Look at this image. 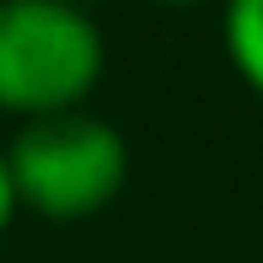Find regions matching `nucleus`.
<instances>
[{
    "mask_svg": "<svg viewBox=\"0 0 263 263\" xmlns=\"http://www.w3.org/2000/svg\"><path fill=\"white\" fill-rule=\"evenodd\" d=\"M107 76V38L76 0H0V113L38 124L76 113Z\"/></svg>",
    "mask_w": 263,
    "mask_h": 263,
    "instance_id": "nucleus-1",
    "label": "nucleus"
},
{
    "mask_svg": "<svg viewBox=\"0 0 263 263\" xmlns=\"http://www.w3.org/2000/svg\"><path fill=\"white\" fill-rule=\"evenodd\" d=\"M6 161L22 215H38L54 226L102 215L129 188V166H135L124 129L86 107L22 124L6 145Z\"/></svg>",
    "mask_w": 263,
    "mask_h": 263,
    "instance_id": "nucleus-2",
    "label": "nucleus"
},
{
    "mask_svg": "<svg viewBox=\"0 0 263 263\" xmlns=\"http://www.w3.org/2000/svg\"><path fill=\"white\" fill-rule=\"evenodd\" d=\"M220 43L236 81L263 97V0H220Z\"/></svg>",
    "mask_w": 263,
    "mask_h": 263,
    "instance_id": "nucleus-3",
    "label": "nucleus"
},
{
    "mask_svg": "<svg viewBox=\"0 0 263 263\" xmlns=\"http://www.w3.org/2000/svg\"><path fill=\"white\" fill-rule=\"evenodd\" d=\"M22 220V199H16V183H11V161H6V145H0V236Z\"/></svg>",
    "mask_w": 263,
    "mask_h": 263,
    "instance_id": "nucleus-4",
    "label": "nucleus"
},
{
    "mask_svg": "<svg viewBox=\"0 0 263 263\" xmlns=\"http://www.w3.org/2000/svg\"><path fill=\"white\" fill-rule=\"evenodd\" d=\"M151 6H172V11H194V6H215V0H151Z\"/></svg>",
    "mask_w": 263,
    "mask_h": 263,
    "instance_id": "nucleus-5",
    "label": "nucleus"
},
{
    "mask_svg": "<svg viewBox=\"0 0 263 263\" xmlns=\"http://www.w3.org/2000/svg\"><path fill=\"white\" fill-rule=\"evenodd\" d=\"M76 6H86V11H91V0H76Z\"/></svg>",
    "mask_w": 263,
    "mask_h": 263,
    "instance_id": "nucleus-6",
    "label": "nucleus"
}]
</instances>
